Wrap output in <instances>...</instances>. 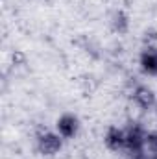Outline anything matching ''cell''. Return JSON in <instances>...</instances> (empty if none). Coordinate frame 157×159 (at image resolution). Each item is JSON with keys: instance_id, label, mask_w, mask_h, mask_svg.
Wrapping results in <instances>:
<instances>
[{"instance_id": "277c9868", "label": "cell", "mask_w": 157, "mask_h": 159, "mask_svg": "<svg viewBox=\"0 0 157 159\" xmlns=\"http://www.w3.org/2000/svg\"><path fill=\"white\" fill-rule=\"evenodd\" d=\"M79 119L72 113H63L59 119L56 120V131L63 139H74L79 131Z\"/></svg>"}, {"instance_id": "30bf717a", "label": "cell", "mask_w": 157, "mask_h": 159, "mask_svg": "<svg viewBox=\"0 0 157 159\" xmlns=\"http://www.w3.org/2000/svg\"><path fill=\"white\" fill-rule=\"evenodd\" d=\"M152 111H154V117H155V119H157V104H155V106H154V109H152Z\"/></svg>"}, {"instance_id": "9c48e42d", "label": "cell", "mask_w": 157, "mask_h": 159, "mask_svg": "<svg viewBox=\"0 0 157 159\" xmlns=\"http://www.w3.org/2000/svg\"><path fill=\"white\" fill-rule=\"evenodd\" d=\"M129 159H154V157H150L146 152L144 154H139V156H133V157H129Z\"/></svg>"}, {"instance_id": "3957f363", "label": "cell", "mask_w": 157, "mask_h": 159, "mask_svg": "<svg viewBox=\"0 0 157 159\" xmlns=\"http://www.w3.org/2000/svg\"><path fill=\"white\" fill-rule=\"evenodd\" d=\"M131 100L133 104L142 109V111H148V109H154V106L157 104V98H155V93L152 87L148 85H137L133 91H131Z\"/></svg>"}, {"instance_id": "7a4b0ae2", "label": "cell", "mask_w": 157, "mask_h": 159, "mask_svg": "<svg viewBox=\"0 0 157 159\" xmlns=\"http://www.w3.org/2000/svg\"><path fill=\"white\" fill-rule=\"evenodd\" d=\"M63 137L57 131H41L37 135V152L41 156L52 157L63 150Z\"/></svg>"}, {"instance_id": "6da1fadb", "label": "cell", "mask_w": 157, "mask_h": 159, "mask_svg": "<svg viewBox=\"0 0 157 159\" xmlns=\"http://www.w3.org/2000/svg\"><path fill=\"white\" fill-rule=\"evenodd\" d=\"M124 131H126V148H124V152L129 157L139 156V154H144L148 129L144 126H141L139 122H131Z\"/></svg>"}, {"instance_id": "ba28073f", "label": "cell", "mask_w": 157, "mask_h": 159, "mask_svg": "<svg viewBox=\"0 0 157 159\" xmlns=\"http://www.w3.org/2000/svg\"><path fill=\"white\" fill-rule=\"evenodd\" d=\"M144 152L150 156V157L157 159V129H152L146 133V148Z\"/></svg>"}, {"instance_id": "52a82bcc", "label": "cell", "mask_w": 157, "mask_h": 159, "mask_svg": "<svg viewBox=\"0 0 157 159\" xmlns=\"http://www.w3.org/2000/svg\"><path fill=\"white\" fill-rule=\"evenodd\" d=\"M111 28L117 32V34H126L129 30V17L124 13V11H115L113 17H111Z\"/></svg>"}, {"instance_id": "8992f818", "label": "cell", "mask_w": 157, "mask_h": 159, "mask_svg": "<svg viewBox=\"0 0 157 159\" xmlns=\"http://www.w3.org/2000/svg\"><path fill=\"white\" fill-rule=\"evenodd\" d=\"M104 144L111 152H124L126 148V131L117 126H109L104 135Z\"/></svg>"}, {"instance_id": "5b68a950", "label": "cell", "mask_w": 157, "mask_h": 159, "mask_svg": "<svg viewBox=\"0 0 157 159\" xmlns=\"http://www.w3.org/2000/svg\"><path fill=\"white\" fill-rule=\"evenodd\" d=\"M139 65L146 76H157V46H144V50L139 56Z\"/></svg>"}]
</instances>
